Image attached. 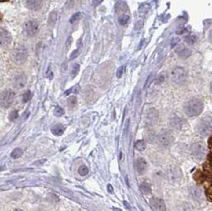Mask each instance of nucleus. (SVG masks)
<instances>
[{
	"instance_id": "1",
	"label": "nucleus",
	"mask_w": 212,
	"mask_h": 211,
	"mask_svg": "<svg viewBox=\"0 0 212 211\" xmlns=\"http://www.w3.org/2000/svg\"><path fill=\"white\" fill-rule=\"evenodd\" d=\"M185 112L188 116L196 117L202 113L203 110V104L199 99H193L189 100L184 107Z\"/></svg>"
},
{
	"instance_id": "2",
	"label": "nucleus",
	"mask_w": 212,
	"mask_h": 211,
	"mask_svg": "<svg viewBox=\"0 0 212 211\" xmlns=\"http://www.w3.org/2000/svg\"><path fill=\"white\" fill-rule=\"evenodd\" d=\"M171 78L176 84L181 86L185 85L188 81V75L186 71L183 67H176L172 70Z\"/></svg>"
},
{
	"instance_id": "3",
	"label": "nucleus",
	"mask_w": 212,
	"mask_h": 211,
	"mask_svg": "<svg viewBox=\"0 0 212 211\" xmlns=\"http://www.w3.org/2000/svg\"><path fill=\"white\" fill-rule=\"evenodd\" d=\"M15 99V93L10 90L6 89L0 93V107L3 109H7L11 107Z\"/></svg>"
},
{
	"instance_id": "4",
	"label": "nucleus",
	"mask_w": 212,
	"mask_h": 211,
	"mask_svg": "<svg viewBox=\"0 0 212 211\" xmlns=\"http://www.w3.org/2000/svg\"><path fill=\"white\" fill-rule=\"evenodd\" d=\"M197 132L203 136L210 135L212 132V118L205 117L197 125Z\"/></svg>"
},
{
	"instance_id": "5",
	"label": "nucleus",
	"mask_w": 212,
	"mask_h": 211,
	"mask_svg": "<svg viewBox=\"0 0 212 211\" xmlns=\"http://www.w3.org/2000/svg\"><path fill=\"white\" fill-rule=\"evenodd\" d=\"M28 58V52L26 48L18 47L12 53V59L17 64H23Z\"/></svg>"
},
{
	"instance_id": "6",
	"label": "nucleus",
	"mask_w": 212,
	"mask_h": 211,
	"mask_svg": "<svg viewBox=\"0 0 212 211\" xmlns=\"http://www.w3.org/2000/svg\"><path fill=\"white\" fill-rule=\"evenodd\" d=\"M191 152H192V155L193 157L197 161H200L206 156V147L202 143H195L192 145Z\"/></svg>"
},
{
	"instance_id": "7",
	"label": "nucleus",
	"mask_w": 212,
	"mask_h": 211,
	"mask_svg": "<svg viewBox=\"0 0 212 211\" xmlns=\"http://www.w3.org/2000/svg\"><path fill=\"white\" fill-rule=\"evenodd\" d=\"M174 140V136L173 133L169 130H164L159 134L157 137V141L159 144L164 148H166L168 146L170 145L173 141Z\"/></svg>"
},
{
	"instance_id": "8",
	"label": "nucleus",
	"mask_w": 212,
	"mask_h": 211,
	"mask_svg": "<svg viewBox=\"0 0 212 211\" xmlns=\"http://www.w3.org/2000/svg\"><path fill=\"white\" fill-rule=\"evenodd\" d=\"M24 30L30 37H34L39 32V25L35 20H28L24 23Z\"/></svg>"
},
{
	"instance_id": "9",
	"label": "nucleus",
	"mask_w": 212,
	"mask_h": 211,
	"mask_svg": "<svg viewBox=\"0 0 212 211\" xmlns=\"http://www.w3.org/2000/svg\"><path fill=\"white\" fill-rule=\"evenodd\" d=\"M11 42V36L10 33L3 28L0 27V48L7 46Z\"/></svg>"
},
{
	"instance_id": "10",
	"label": "nucleus",
	"mask_w": 212,
	"mask_h": 211,
	"mask_svg": "<svg viewBox=\"0 0 212 211\" xmlns=\"http://www.w3.org/2000/svg\"><path fill=\"white\" fill-rule=\"evenodd\" d=\"M27 83V77L24 73H20L14 77L13 84L16 89H22Z\"/></svg>"
},
{
	"instance_id": "11",
	"label": "nucleus",
	"mask_w": 212,
	"mask_h": 211,
	"mask_svg": "<svg viewBox=\"0 0 212 211\" xmlns=\"http://www.w3.org/2000/svg\"><path fill=\"white\" fill-rule=\"evenodd\" d=\"M150 204L152 207L157 211H166V206L165 202L161 198L153 197L150 198Z\"/></svg>"
},
{
	"instance_id": "12",
	"label": "nucleus",
	"mask_w": 212,
	"mask_h": 211,
	"mask_svg": "<svg viewBox=\"0 0 212 211\" xmlns=\"http://www.w3.org/2000/svg\"><path fill=\"white\" fill-rule=\"evenodd\" d=\"M158 119V112L154 108L149 109L145 115V121L149 125H153Z\"/></svg>"
},
{
	"instance_id": "13",
	"label": "nucleus",
	"mask_w": 212,
	"mask_h": 211,
	"mask_svg": "<svg viewBox=\"0 0 212 211\" xmlns=\"http://www.w3.org/2000/svg\"><path fill=\"white\" fill-rule=\"evenodd\" d=\"M147 168H148V164H147V162L145 161V159L138 158L137 161H136V169H137V172L140 175L144 174L147 170Z\"/></svg>"
},
{
	"instance_id": "14",
	"label": "nucleus",
	"mask_w": 212,
	"mask_h": 211,
	"mask_svg": "<svg viewBox=\"0 0 212 211\" xmlns=\"http://www.w3.org/2000/svg\"><path fill=\"white\" fill-rule=\"evenodd\" d=\"M27 7L32 10H38L42 6V2L39 0H29L26 2Z\"/></svg>"
},
{
	"instance_id": "15",
	"label": "nucleus",
	"mask_w": 212,
	"mask_h": 211,
	"mask_svg": "<svg viewBox=\"0 0 212 211\" xmlns=\"http://www.w3.org/2000/svg\"><path fill=\"white\" fill-rule=\"evenodd\" d=\"M177 53L179 57L181 58V59H187L192 55V51L188 48L182 46V47L179 48L178 49H177Z\"/></svg>"
},
{
	"instance_id": "16",
	"label": "nucleus",
	"mask_w": 212,
	"mask_h": 211,
	"mask_svg": "<svg viewBox=\"0 0 212 211\" xmlns=\"http://www.w3.org/2000/svg\"><path fill=\"white\" fill-rule=\"evenodd\" d=\"M64 130H65V127H64V125L60 124V123L54 125L51 129L53 134L55 135V136H61L64 132Z\"/></svg>"
},
{
	"instance_id": "17",
	"label": "nucleus",
	"mask_w": 212,
	"mask_h": 211,
	"mask_svg": "<svg viewBox=\"0 0 212 211\" xmlns=\"http://www.w3.org/2000/svg\"><path fill=\"white\" fill-rule=\"evenodd\" d=\"M58 18H59V13L58 11H53L50 13L49 18H48V24L50 26H55V24L57 22Z\"/></svg>"
},
{
	"instance_id": "18",
	"label": "nucleus",
	"mask_w": 212,
	"mask_h": 211,
	"mask_svg": "<svg viewBox=\"0 0 212 211\" xmlns=\"http://www.w3.org/2000/svg\"><path fill=\"white\" fill-rule=\"evenodd\" d=\"M80 67H79V64H74L73 65L71 66V71H70V75H71V79H74L79 73Z\"/></svg>"
},
{
	"instance_id": "19",
	"label": "nucleus",
	"mask_w": 212,
	"mask_h": 211,
	"mask_svg": "<svg viewBox=\"0 0 212 211\" xmlns=\"http://www.w3.org/2000/svg\"><path fill=\"white\" fill-rule=\"evenodd\" d=\"M22 154H23V151H22V148H16L12 151L10 156H11V158L16 160V159H18L19 157H21L22 156Z\"/></svg>"
},
{
	"instance_id": "20",
	"label": "nucleus",
	"mask_w": 212,
	"mask_h": 211,
	"mask_svg": "<svg viewBox=\"0 0 212 211\" xmlns=\"http://www.w3.org/2000/svg\"><path fill=\"white\" fill-rule=\"evenodd\" d=\"M146 148V144L143 140H139L135 143V148L138 151H144Z\"/></svg>"
},
{
	"instance_id": "21",
	"label": "nucleus",
	"mask_w": 212,
	"mask_h": 211,
	"mask_svg": "<svg viewBox=\"0 0 212 211\" xmlns=\"http://www.w3.org/2000/svg\"><path fill=\"white\" fill-rule=\"evenodd\" d=\"M197 38L196 36L193 35V34H190V35H188L185 37V42H186L188 45H193V44L196 43V42Z\"/></svg>"
},
{
	"instance_id": "22",
	"label": "nucleus",
	"mask_w": 212,
	"mask_h": 211,
	"mask_svg": "<svg viewBox=\"0 0 212 211\" xmlns=\"http://www.w3.org/2000/svg\"><path fill=\"white\" fill-rule=\"evenodd\" d=\"M141 190L142 191L143 193L145 194V195H148V194L151 193L150 186H149L148 184H146V183H143V184H141Z\"/></svg>"
},
{
	"instance_id": "23",
	"label": "nucleus",
	"mask_w": 212,
	"mask_h": 211,
	"mask_svg": "<svg viewBox=\"0 0 212 211\" xmlns=\"http://www.w3.org/2000/svg\"><path fill=\"white\" fill-rule=\"evenodd\" d=\"M78 172L81 176H85L88 173V168H87V166L81 165L78 169Z\"/></svg>"
},
{
	"instance_id": "24",
	"label": "nucleus",
	"mask_w": 212,
	"mask_h": 211,
	"mask_svg": "<svg viewBox=\"0 0 212 211\" xmlns=\"http://www.w3.org/2000/svg\"><path fill=\"white\" fill-rule=\"evenodd\" d=\"M81 17V13L80 12H77V13H75L73 15L71 16L69 19V22L71 24H73L74 22H75L77 20H79Z\"/></svg>"
},
{
	"instance_id": "25",
	"label": "nucleus",
	"mask_w": 212,
	"mask_h": 211,
	"mask_svg": "<svg viewBox=\"0 0 212 211\" xmlns=\"http://www.w3.org/2000/svg\"><path fill=\"white\" fill-rule=\"evenodd\" d=\"M31 98H32L31 91H27L24 93L23 96H22V101H23V103H27V102H29V101L31 99Z\"/></svg>"
},
{
	"instance_id": "26",
	"label": "nucleus",
	"mask_w": 212,
	"mask_h": 211,
	"mask_svg": "<svg viewBox=\"0 0 212 211\" xmlns=\"http://www.w3.org/2000/svg\"><path fill=\"white\" fill-rule=\"evenodd\" d=\"M53 114L55 116L60 117L64 114V110L60 107H57L53 111Z\"/></svg>"
},
{
	"instance_id": "27",
	"label": "nucleus",
	"mask_w": 212,
	"mask_h": 211,
	"mask_svg": "<svg viewBox=\"0 0 212 211\" xmlns=\"http://www.w3.org/2000/svg\"><path fill=\"white\" fill-rule=\"evenodd\" d=\"M128 21H129V16L128 15H122L119 18V24H120V25H122V26H124V25H126V24L128 22Z\"/></svg>"
},
{
	"instance_id": "28",
	"label": "nucleus",
	"mask_w": 212,
	"mask_h": 211,
	"mask_svg": "<svg viewBox=\"0 0 212 211\" xmlns=\"http://www.w3.org/2000/svg\"><path fill=\"white\" fill-rule=\"evenodd\" d=\"M76 102H77V100H76V97L75 96H71L69 99H68V104L71 107H75V104H76Z\"/></svg>"
},
{
	"instance_id": "29",
	"label": "nucleus",
	"mask_w": 212,
	"mask_h": 211,
	"mask_svg": "<svg viewBox=\"0 0 212 211\" xmlns=\"http://www.w3.org/2000/svg\"><path fill=\"white\" fill-rule=\"evenodd\" d=\"M18 118V111H13L9 115V119L10 121H14Z\"/></svg>"
},
{
	"instance_id": "30",
	"label": "nucleus",
	"mask_w": 212,
	"mask_h": 211,
	"mask_svg": "<svg viewBox=\"0 0 212 211\" xmlns=\"http://www.w3.org/2000/svg\"><path fill=\"white\" fill-rule=\"evenodd\" d=\"M125 66H121L119 67V69L117 70V72H116V76L118 78H121L123 75V72H124V70H125Z\"/></svg>"
},
{
	"instance_id": "31",
	"label": "nucleus",
	"mask_w": 212,
	"mask_h": 211,
	"mask_svg": "<svg viewBox=\"0 0 212 211\" xmlns=\"http://www.w3.org/2000/svg\"><path fill=\"white\" fill-rule=\"evenodd\" d=\"M172 122H175V125L173 126V128H181V121H180V119H177V120L175 119L174 121H172Z\"/></svg>"
},
{
	"instance_id": "32",
	"label": "nucleus",
	"mask_w": 212,
	"mask_h": 211,
	"mask_svg": "<svg viewBox=\"0 0 212 211\" xmlns=\"http://www.w3.org/2000/svg\"><path fill=\"white\" fill-rule=\"evenodd\" d=\"M78 54H79V51H78V50H75V51L72 52L71 56H70V60L75 59V58L78 56Z\"/></svg>"
},
{
	"instance_id": "33",
	"label": "nucleus",
	"mask_w": 212,
	"mask_h": 211,
	"mask_svg": "<svg viewBox=\"0 0 212 211\" xmlns=\"http://www.w3.org/2000/svg\"><path fill=\"white\" fill-rule=\"evenodd\" d=\"M71 42H72V38H71V37H69V38H68V39L67 40V42H66V44H65V45H65L66 49H68V48L70 45H71Z\"/></svg>"
},
{
	"instance_id": "34",
	"label": "nucleus",
	"mask_w": 212,
	"mask_h": 211,
	"mask_svg": "<svg viewBox=\"0 0 212 211\" xmlns=\"http://www.w3.org/2000/svg\"><path fill=\"white\" fill-rule=\"evenodd\" d=\"M178 42H179V39L177 38H174V39H173V41H172V45H176V44H177L178 43Z\"/></svg>"
},
{
	"instance_id": "35",
	"label": "nucleus",
	"mask_w": 212,
	"mask_h": 211,
	"mask_svg": "<svg viewBox=\"0 0 212 211\" xmlns=\"http://www.w3.org/2000/svg\"><path fill=\"white\" fill-rule=\"evenodd\" d=\"M208 38H209V41H210V42H212V30H210V33H209Z\"/></svg>"
},
{
	"instance_id": "36",
	"label": "nucleus",
	"mask_w": 212,
	"mask_h": 211,
	"mask_svg": "<svg viewBox=\"0 0 212 211\" xmlns=\"http://www.w3.org/2000/svg\"><path fill=\"white\" fill-rule=\"evenodd\" d=\"M108 188H109V190H110V191L112 193V191H113V189H112V187H111V185H108Z\"/></svg>"
},
{
	"instance_id": "37",
	"label": "nucleus",
	"mask_w": 212,
	"mask_h": 211,
	"mask_svg": "<svg viewBox=\"0 0 212 211\" xmlns=\"http://www.w3.org/2000/svg\"><path fill=\"white\" fill-rule=\"evenodd\" d=\"M14 211H23V210H22V209H15Z\"/></svg>"
},
{
	"instance_id": "38",
	"label": "nucleus",
	"mask_w": 212,
	"mask_h": 211,
	"mask_svg": "<svg viewBox=\"0 0 212 211\" xmlns=\"http://www.w3.org/2000/svg\"><path fill=\"white\" fill-rule=\"evenodd\" d=\"M210 92L212 93V83H211V84H210Z\"/></svg>"
},
{
	"instance_id": "39",
	"label": "nucleus",
	"mask_w": 212,
	"mask_h": 211,
	"mask_svg": "<svg viewBox=\"0 0 212 211\" xmlns=\"http://www.w3.org/2000/svg\"><path fill=\"white\" fill-rule=\"evenodd\" d=\"M210 166H211V168H212V159L210 160Z\"/></svg>"
}]
</instances>
